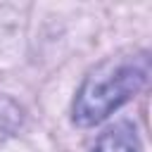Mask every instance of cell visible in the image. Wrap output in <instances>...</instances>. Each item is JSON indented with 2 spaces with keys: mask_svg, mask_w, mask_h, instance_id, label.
Here are the masks:
<instances>
[{
  "mask_svg": "<svg viewBox=\"0 0 152 152\" xmlns=\"http://www.w3.org/2000/svg\"><path fill=\"white\" fill-rule=\"evenodd\" d=\"M93 152H142V150H140V140H138L135 128L131 124L121 121V124L107 128L97 138Z\"/></svg>",
  "mask_w": 152,
  "mask_h": 152,
  "instance_id": "7a4b0ae2",
  "label": "cell"
},
{
  "mask_svg": "<svg viewBox=\"0 0 152 152\" xmlns=\"http://www.w3.org/2000/svg\"><path fill=\"white\" fill-rule=\"evenodd\" d=\"M147 50H131L107 57L83 78L74 100V121L78 126H95L104 121L147 83Z\"/></svg>",
  "mask_w": 152,
  "mask_h": 152,
  "instance_id": "6da1fadb",
  "label": "cell"
}]
</instances>
